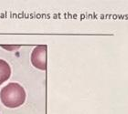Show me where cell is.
Here are the masks:
<instances>
[{"label": "cell", "mask_w": 128, "mask_h": 114, "mask_svg": "<svg viewBox=\"0 0 128 114\" xmlns=\"http://www.w3.org/2000/svg\"><path fill=\"white\" fill-rule=\"evenodd\" d=\"M11 76V68L4 59H0V85L9 80Z\"/></svg>", "instance_id": "cell-3"}, {"label": "cell", "mask_w": 128, "mask_h": 114, "mask_svg": "<svg viewBox=\"0 0 128 114\" xmlns=\"http://www.w3.org/2000/svg\"><path fill=\"white\" fill-rule=\"evenodd\" d=\"M27 98L26 90L20 84L11 82L3 88L0 92L2 103L8 108H18L23 105Z\"/></svg>", "instance_id": "cell-1"}, {"label": "cell", "mask_w": 128, "mask_h": 114, "mask_svg": "<svg viewBox=\"0 0 128 114\" xmlns=\"http://www.w3.org/2000/svg\"><path fill=\"white\" fill-rule=\"evenodd\" d=\"M47 45H38L32 51L31 63L40 70H46L47 69Z\"/></svg>", "instance_id": "cell-2"}]
</instances>
